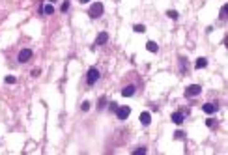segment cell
<instances>
[{"instance_id": "cell-1", "label": "cell", "mask_w": 228, "mask_h": 155, "mask_svg": "<svg viewBox=\"0 0 228 155\" xmlns=\"http://www.w3.org/2000/svg\"><path fill=\"white\" fill-rule=\"evenodd\" d=\"M103 11H105L103 4H101V2H95L94 6H90V9H88V15H90L92 19H97V17H101V15H103Z\"/></svg>"}, {"instance_id": "cell-2", "label": "cell", "mask_w": 228, "mask_h": 155, "mask_svg": "<svg viewBox=\"0 0 228 155\" xmlns=\"http://www.w3.org/2000/svg\"><path fill=\"white\" fill-rule=\"evenodd\" d=\"M200 92H202L200 84H189L183 94H185V97H196V95H200Z\"/></svg>"}, {"instance_id": "cell-3", "label": "cell", "mask_w": 228, "mask_h": 155, "mask_svg": "<svg viewBox=\"0 0 228 155\" xmlns=\"http://www.w3.org/2000/svg\"><path fill=\"white\" fill-rule=\"evenodd\" d=\"M99 69L97 67H90L88 69V75H86V80H88V84H95L97 80H99Z\"/></svg>"}, {"instance_id": "cell-4", "label": "cell", "mask_w": 228, "mask_h": 155, "mask_svg": "<svg viewBox=\"0 0 228 155\" xmlns=\"http://www.w3.org/2000/svg\"><path fill=\"white\" fill-rule=\"evenodd\" d=\"M32 54H34V52H32V49H22V51L19 52V56H17V60H19L21 64H24V62H28V60L32 58Z\"/></svg>"}, {"instance_id": "cell-5", "label": "cell", "mask_w": 228, "mask_h": 155, "mask_svg": "<svg viewBox=\"0 0 228 155\" xmlns=\"http://www.w3.org/2000/svg\"><path fill=\"white\" fill-rule=\"evenodd\" d=\"M129 114H131V107H118V109H116V116H118L120 120H127Z\"/></svg>"}, {"instance_id": "cell-6", "label": "cell", "mask_w": 228, "mask_h": 155, "mask_svg": "<svg viewBox=\"0 0 228 155\" xmlns=\"http://www.w3.org/2000/svg\"><path fill=\"white\" fill-rule=\"evenodd\" d=\"M202 110H204L208 116H211V114L217 112V103H204V105H202Z\"/></svg>"}, {"instance_id": "cell-7", "label": "cell", "mask_w": 228, "mask_h": 155, "mask_svg": "<svg viewBox=\"0 0 228 155\" xmlns=\"http://www.w3.org/2000/svg\"><path fill=\"white\" fill-rule=\"evenodd\" d=\"M183 120H185V112H183V110H176V112L172 114V122H174L176 125H182Z\"/></svg>"}, {"instance_id": "cell-8", "label": "cell", "mask_w": 228, "mask_h": 155, "mask_svg": "<svg viewBox=\"0 0 228 155\" xmlns=\"http://www.w3.org/2000/svg\"><path fill=\"white\" fill-rule=\"evenodd\" d=\"M107 41H109V34H107V32H99L97 37H95V43H94V45L99 47V45H105Z\"/></svg>"}, {"instance_id": "cell-9", "label": "cell", "mask_w": 228, "mask_h": 155, "mask_svg": "<svg viewBox=\"0 0 228 155\" xmlns=\"http://www.w3.org/2000/svg\"><path fill=\"white\" fill-rule=\"evenodd\" d=\"M140 124L142 125H150L152 124V114L150 112H140Z\"/></svg>"}, {"instance_id": "cell-10", "label": "cell", "mask_w": 228, "mask_h": 155, "mask_svg": "<svg viewBox=\"0 0 228 155\" xmlns=\"http://www.w3.org/2000/svg\"><path fill=\"white\" fill-rule=\"evenodd\" d=\"M135 90H137V88H135L133 84H129V86H125V88L122 90V95H124V97H131V95L135 94Z\"/></svg>"}, {"instance_id": "cell-11", "label": "cell", "mask_w": 228, "mask_h": 155, "mask_svg": "<svg viewBox=\"0 0 228 155\" xmlns=\"http://www.w3.org/2000/svg\"><path fill=\"white\" fill-rule=\"evenodd\" d=\"M146 49H148L150 52H157V51H159V45H157L155 41H148V43H146Z\"/></svg>"}, {"instance_id": "cell-12", "label": "cell", "mask_w": 228, "mask_h": 155, "mask_svg": "<svg viewBox=\"0 0 228 155\" xmlns=\"http://www.w3.org/2000/svg\"><path fill=\"white\" fill-rule=\"evenodd\" d=\"M206 65H208V60H206V58H198V60L195 62V67H196V69H204Z\"/></svg>"}, {"instance_id": "cell-13", "label": "cell", "mask_w": 228, "mask_h": 155, "mask_svg": "<svg viewBox=\"0 0 228 155\" xmlns=\"http://www.w3.org/2000/svg\"><path fill=\"white\" fill-rule=\"evenodd\" d=\"M41 11H43V13H47V15H52V13H54V6H51V4H45V6L41 7Z\"/></svg>"}, {"instance_id": "cell-14", "label": "cell", "mask_w": 228, "mask_h": 155, "mask_svg": "<svg viewBox=\"0 0 228 155\" xmlns=\"http://www.w3.org/2000/svg\"><path fill=\"white\" fill-rule=\"evenodd\" d=\"M206 125H208L210 129H215V127H217V120H213V118H208V120H206Z\"/></svg>"}, {"instance_id": "cell-15", "label": "cell", "mask_w": 228, "mask_h": 155, "mask_svg": "<svg viewBox=\"0 0 228 155\" xmlns=\"http://www.w3.org/2000/svg\"><path fill=\"white\" fill-rule=\"evenodd\" d=\"M180 64H182V71H185V73H187V58L180 56Z\"/></svg>"}, {"instance_id": "cell-16", "label": "cell", "mask_w": 228, "mask_h": 155, "mask_svg": "<svg viewBox=\"0 0 228 155\" xmlns=\"http://www.w3.org/2000/svg\"><path fill=\"white\" fill-rule=\"evenodd\" d=\"M4 80H6V84H15V82H17V79H15L13 75H7Z\"/></svg>"}, {"instance_id": "cell-17", "label": "cell", "mask_w": 228, "mask_h": 155, "mask_svg": "<svg viewBox=\"0 0 228 155\" xmlns=\"http://www.w3.org/2000/svg\"><path fill=\"white\" fill-rule=\"evenodd\" d=\"M146 152H148V150H146V148L142 146V148H137V150L133 152V155H146Z\"/></svg>"}, {"instance_id": "cell-18", "label": "cell", "mask_w": 228, "mask_h": 155, "mask_svg": "<svg viewBox=\"0 0 228 155\" xmlns=\"http://www.w3.org/2000/svg\"><path fill=\"white\" fill-rule=\"evenodd\" d=\"M226 15H228V6H223V9H221V19L226 21Z\"/></svg>"}, {"instance_id": "cell-19", "label": "cell", "mask_w": 228, "mask_h": 155, "mask_svg": "<svg viewBox=\"0 0 228 155\" xmlns=\"http://www.w3.org/2000/svg\"><path fill=\"white\" fill-rule=\"evenodd\" d=\"M167 15H168L170 19H178V17H180V15H178V11H174V9H168V11H167Z\"/></svg>"}, {"instance_id": "cell-20", "label": "cell", "mask_w": 228, "mask_h": 155, "mask_svg": "<svg viewBox=\"0 0 228 155\" xmlns=\"http://www.w3.org/2000/svg\"><path fill=\"white\" fill-rule=\"evenodd\" d=\"M133 30H135V32H140V34H142V32H144L146 28H144V24H135V26H133Z\"/></svg>"}, {"instance_id": "cell-21", "label": "cell", "mask_w": 228, "mask_h": 155, "mask_svg": "<svg viewBox=\"0 0 228 155\" xmlns=\"http://www.w3.org/2000/svg\"><path fill=\"white\" fill-rule=\"evenodd\" d=\"M80 109H82V112H88V110H90V101H84Z\"/></svg>"}, {"instance_id": "cell-22", "label": "cell", "mask_w": 228, "mask_h": 155, "mask_svg": "<svg viewBox=\"0 0 228 155\" xmlns=\"http://www.w3.org/2000/svg\"><path fill=\"white\" fill-rule=\"evenodd\" d=\"M116 109H118V105H116L114 101H110V103H109V110H110V112H116Z\"/></svg>"}, {"instance_id": "cell-23", "label": "cell", "mask_w": 228, "mask_h": 155, "mask_svg": "<svg viewBox=\"0 0 228 155\" xmlns=\"http://www.w3.org/2000/svg\"><path fill=\"white\" fill-rule=\"evenodd\" d=\"M60 9H62V11H64V13H65V11H67V9H69V0H65V2H64V4H62V7H60Z\"/></svg>"}, {"instance_id": "cell-24", "label": "cell", "mask_w": 228, "mask_h": 155, "mask_svg": "<svg viewBox=\"0 0 228 155\" xmlns=\"http://www.w3.org/2000/svg\"><path fill=\"white\" fill-rule=\"evenodd\" d=\"M174 138H185V133L183 131H176L174 133Z\"/></svg>"}, {"instance_id": "cell-25", "label": "cell", "mask_w": 228, "mask_h": 155, "mask_svg": "<svg viewBox=\"0 0 228 155\" xmlns=\"http://www.w3.org/2000/svg\"><path fill=\"white\" fill-rule=\"evenodd\" d=\"M105 105H107V99H105V97H101V99H99V109H103Z\"/></svg>"}, {"instance_id": "cell-26", "label": "cell", "mask_w": 228, "mask_h": 155, "mask_svg": "<svg viewBox=\"0 0 228 155\" xmlns=\"http://www.w3.org/2000/svg\"><path fill=\"white\" fill-rule=\"evenodd\" d=\"M39 75V69H32V77H37Z\"/></svg>"}, {"instance_id": "cell-27", "label": "cell", "mask_w": 228, "mask_h": 155, "mask_svg": "<svg viewBox=\"0 0 228 155\" xmlns=\"http://www.w3.org/2000/svg\"><path fill=\"white\" fill-rule=\"evenodd\" d=\"M79 2H90V0H79Z\"/></svg>"}, {"instance_id": "cell-28", "label": "cell", "mask_w": 228, "mask_h": 155, "mask_svg": "<svg viewBox=\"0 0 228 155\" xmlns=\"http://www.w3.org/2000/svg\"><path fill=\"white\" fill-rule=\"evenodd\" d=\"M49 2H51V4H52V2H56V0H49Z\"/></svg>"}]
</instances>
